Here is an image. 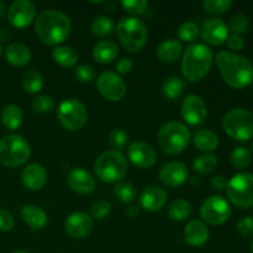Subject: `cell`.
Instances as JSON below:
<instances>
[{
  "instance_id": "d6986e66",
  "label": "cell",
  "mask_w": 253,
  "mask_h": 253,
  "mask_svg": "<svg viewBox=\"0 0 253 253\" xmlns=\"http://www.w3.org/2000/svg\"><path fill=\"white\" fill-rule=\"evenodd\" d=\"M67 184L74 193L88 195L95 190V179L93 175L82 168L71 170L67 175Z\"/></svg>"
},
{
  "instance_id": "8fae6325",
  "label": "cell",
  "mask_w": 253,
  "mask_h": 253,
  "mask_svg": "<svg viewBox=\"0 0 253 253\" xmlns=\"http://www.w3.org/2000/svg\"><path fill=\"white\" fill-rule=\"evenodd\" d=\"M231 208L229 202L220 195H211L204 200L200 208V216L209 225H221L229 220Z\"/></svg>"
},
{
  "instance_id": "f5cc1de1",
  "label": "cell",
  "mask_w": 253,
  "mask_h": 253,
  "mask_svg": "<svg viewBox=\"0 0 253 253\" xmlns=\"http://www.w3.org/2000/svg\"><path fill=\"white\" fill-rule=\"evenodd\" d=\"M14 253H30V252L24 251V250H21V251H16V252H14Z\"/></svg>"
},
{
  "instance_id": "8d00e7d4",
  "label": "cell",
  "mask_w": 253,
  "mask_h": 253,
  "mask_svg": "<svg viewBox=\"0 0 253 253\" xmlns=\"http://www.w3.org/2000/svg\"><path fill=\"white\" fill-rule=\"evenodd\" d=\"M232 6L231 0H205L203 1V7L208 14L221 15L225 14Z\"/></svg>"
},
{
  "instance_id": "db71d44e",
  "label": "cell",
  "mask_w": 253,
  "mask_h": 253,
  "mask_svg": "<svg viewBox=\"0 0 253 253\" xmlns=\"http://www.w3.org/2000/svg\"><path fill=\"white\" fill-rule=\"evenodd\" d=\"M251 252L253 253V240H252V242H251Z\"/></svg>"
},
{
  "instance_id": "f6af8a7d",
  "label": "cell",
  "mask_w": 253,
  "mask_h": 253,
  "mask_svg": "<svg viewBox=\"0 0 253 253\" xmlns=\"http://www.w3.org/2000/svg\"><path fill=\"white\" fill-rule=\"evenodd\" d=\"M236 230L242 237H252L253 236V217L245 216L237 222Z\"/></svg>"
},
{
  "instance_id": "f1b7e54d",
  "label": "cell",
  "mask_w": 253,
  "mask_h": 253,
  "mask_svg": "<svg viewBox=\"0 0 253 253\" xmlns=\"http://www.w3.org/2000/svg\"><path fill=\"white\" fill-rule=\"evenodd\" d=\"M52 58L54 59L57 64H59L61 67L64 68H72L77 64L78 62V53L76 52V49H73L69 46H61L56 47V48L52 51Z\"/></svg>"
},
{
  "instance_id": "ac0fdd59",
  "label": "cell",
  "mask_w": 253,
  "mask_h": 253,
  "mask_svg": "<svg viewBox=\"0 0 253 253\" xmlns=\"http://www.w3.org/2000/svg\"><path fill=\"white\" fill-rule=\"evenodd\" d=\"M188 168L182 162H169L163 166L160 170V180L169 188L182 185L188 179Z\"/></svg>"
},
{
  "instance_id": "f907efd6",
  "label": "cell",
  "mask_w": 253,
  "mask_h": 253,
  "mask_svg": "<svg viewBox=\"0 0 253 253\" xmlns=\"http://www.w3.org/2000/svg\"><path fill=\"white\" fill-rule=\"evenodd\" d=\"M125 215L128 217V219H135L140 215V209L138 207H135V205H131L127 209L125 210Z\"/></svg>"
},
{
  "instance_id": "484cf974",
  "label": "cell",
  "mask_w": 253,
  "mask_h": 253,
  "mask_svg": "<svg viewBox=\"0 0 253 253\" xmlns=\"http://www.w3.org/2000/svg\"><path fill=\"white\" fill-rule=\"evenodd\" d=\"M119 47L114 41H100L94 46L93 57L98 63L109 64L118 57Z\"/></svg>"
},
{
  "instance_id": "5bb4252c",
  "label": "cell",
  "mask_w": 253,
  "mask_h": 253,
  "mask_svg": "<svg viewBox=\"0 0 253 253\" xmlns=\"http://www.w3.org/2000/svg\"><path fill=\"white\" fill-rule=\"evenodd\" d=\"M180 113L187 124L192 126L200 125L204 123L208 116L207 104L200 96L193 94L183 100Z\"/></svg>"
},
{
  "instance_id": "9f6ffc18",
  "label": "cell",
  "mask_w": 253,
  "mask_h": 253,
  "mask_svg": "<svg viewBox=\"0 0 253 253\" xmlns=\"http://www.w3.org/2000/svg\"><path fill=\"white\" fill-rule=\"evenodd\" d=\"M252 151H253V143H252Z\"/></svg>"
},
{
  "instance_id": "30bf717a",
  "label": "cell",
  "mask_w": 253,
  "mask_h": 253,
  "mask_svg": "<svg viewBox=\"0 0 253 253\" xmlns=\"http://www.w3.org/2000/svg\"><path fill=\"white\" fill-rule=\"evenodd\" d=\"M57 118L64 128L69 131H78L86 124L88 110L82 101L77 99H67L58 105Z\"/></svg>"
},
{
  "instance_id": "277c9868",
  "label": "cell",
  "mask_w": 253,
  "mask_h": 253,
  "mask_svg": "<svg viewBox=\"0 0 253 253\" xmlns=\"http://www.w3.org/2000/svg\"><path fill=\"white\" fill-rule=\"evenodd\" d=\"M157 141L166 155H179L187 148L190 141L189 128L179 121H169L161 127Z\"/></svg>"
},
{
  "instance_id": "b9f144b4",
  "label": "cell",
  "mask_w": 253,
  "mask_h": 253,
  "mask_svg": "<svg viewBox=\"0 0 253 253\" xmlns=\"http://www.w3.org/2000/svg\"><path fill=\"white\" fill-rule=\"evenodd\" d=\"M32 108L39 114L49 113L54 108V101L49 95H39L32 100Z\"/></svg>"
},
{
  "instance_id": "7a4b0ae2",
  "label": "cell",
  "mask_w": 253,
  "mask_h": 253,
  "mask_svg": "<svg viewBox=\"0 0 253 253\" xmlns=\"http://www.w3.org/2000/svg\"><path fill=\"white\" fill-rule=\"evenodd\" d=\"M72 22L64 12L46 10L35 19V31L43 43L56 46L68 39Z\"/></svg>"
},
{
  "instance_id": "8992f818",
  "label": "cell",
  "mask_w": 253,
  "mask_h": 253,
  "mask_svg": "<svg viewBox=\"0 0 253 253\" xmlns=\"http://www.w3.org/2000/svg\"><path fill=\"white\" fill-rule=\"evenodd\" d=\"M116 36L127 51L138 52L147 42V27L140 19L123 17L116 25Z\"/></svg>"
},
{
  "instance_id": "c3c4849f",
  "label": "cell",
  "mask_w": 253,
  "mask_h": 253,
  "mask_svg": "<svg viewBox=\"0 0 253 253\" xmlns=\"http://www.w3.org/2000/svg\"><path fill=\"white\" fill-rule=\"evenodd\" d=\"M132 67H133L132 59L126 58L125 57V58L120 59V61L118 62V64H116V71L121 74H126L132 69Z\"/></svg>"
},
{
  "instance_id": "816d5d0a",
  "label": "cell",
  "mask_w": 253,
  "mask_h": 253,
  "mask_svg": "<svg viewBox=\"0 0 253 253\" xmlns=\"http://www.w3.org/2000/svg\"><path fill=\"white\" fill-rule=\"evenodd\" d=\"M5 10H6V6H5V2L0 0V17L5 14Z\"/></svg>"
},
{
  "instance_id": "9c48e42d",
  "label": "cell",
  "mask_w": 253,
  "mask_h": 253,
  "mask_svg": "<svg viewBox=\"0 0 253 253\" xmlns=\"http://www.w3.org/2000/svg\"><path fill=\"white\" fill-rule=\"evenodd\" d=\"M226 194L230 202L237 208L249 209L253 207V174L237 173L227 182Z\"/></svg>"
},
{
  "instance_id": "cb8c5ba5",
  "label": "cell",
  "mask_w": 253,
  "mask_h": 253,
  "mask_svg": "<svg viewBox=\"0 0 253 253\" xmlns=\"http://www.w3.org/2000/svg\"><path fill=\"white\" fill-rule=\"evenodd\" d=\"M5 58L11 66L25 67L31 61V52L22 43H10L5 49Z\"/></svg>"
},
{
  "instance_id": "f546056e",
  "label": "cell",
  "mask_w": 253,
  "mask_h": 253,
  "mask_svg": "<svg viewBox=\"0 0 253 253\" xmlns=\"http://www.w3.org/2000/svg\"><path fill=\"white\" fill-rule=\"evenodd\" d=\"M192 214V205L185 199H177L168 208V215L174 221H184Z\"/></svg>"
},
{
  "instance_id": "7bdbcfd3",
  "label": "cell",
  "mask_w": 253,
  "mask_h": 253,
  "mask_svg": "<svg viewBox=\"0 0 253 253\" xmlns=\"http://www.w3.org/2000/svg\"><path fill=\"white\" fill-rule=\"evenodd\" d=\"M124 10L131 15H141L147 10L148 2L146 0H123Z\"/></svg>"
},
{
  "instance_id": "2e32d148",
  "label": "cell",
  "mask_w": 253,
  "mask_h": 253,
  "mask_svg": "<svg viewBox=\"0 0 253 253\" xmlns=\"http://www.w3.org/2000/svg\"><path fill=\"white\" fill-rule=\"evenodd\" d=\"M94 226L90 215L83 211H77L69 215L64 222V229L67 235L72 239L81 240L88 236Z\"/></svg>"
},
{
  "instance_id": "836d02e7",
  "label": "cell",
  "mask_w": 253,
  "mask_h": 253,
  "mask_svg": "<svg viewBox=\"0 0 253 253\" xmlns=\"http://www.w3.org/2000/svg\"><path fill=\"white\" fill-rule=\"evenodd\" d=\"M183 89H184V83L178 77H170L167 81L163 82V95L167 96L169 100H174V99L179 98L180 94L183 93Z\"/></svg>"
},
{
  "instance_id": "52a82bcc",
  "label": "cell",
  "mask_w": 253,
  "mask_h": 253,
  "mask_svg": "<svg viewBox=\"0 0 253 253\" xmlns=\"http://www.w3.org/2000/svg\"><path fill=\"white\" fill-rule=\"evenodd\" d=\"M31 153L29 142L20 135H7L0 140V163L16 168L27 162Z\"/></svg>"
},
{
  "instance_id": "7402d4cb",
  "label": "cell",
  "mask_w": 253,
  "mask_h": 253,
  "mask_svg": "<svg viewBox=\"0 0 253 253\" xmlns=\"http://www.w3.org/2000/svg\"><path fill=\"white\" fill-rule=\"evenodd\" d=\"M210 232L207 225L199 220H192L188 222L184 230V239L188 245L193 247H202L209 240Z\"/></svg>"
},
{
  "instance_id": "7c38bea8",
  "label": "cell",
  "mask_w": 253,
  "mask_h": 253,
  "mask_svg": "<svg viewBox=\"0 0 253 253\" xmlns=\"http://www.w3.org/2000/svg\"><path fill=\"white\" fill-rule=\"evenodd\" d=\"M96 88L103 98L109 101H120L126 94V84L118 73L105 71L98 77Z\"/></svg>"
},
{
  "instance_id": "e575fe53",
  "label": "cell",
  "mask_w": 253,
  "mask_h": 253,
  "mask_svg": "<svg viewBox=\"0 0 253 253\" xmlns=\"http://www.w3.org/2000/svg\"><path fill=\"white\" fill-rule=\"evenodd\" d=\"M230 161H231L234 167L239 168V169H244V168H247L251 165V152L247 147H236L230 155Z\"/></svg>"
},
{
  "instance_id": "11a10c76",
  "label": "cell",
  "mask_w": 253,
  "mask_h": 253,
  "mask_svg": "<svg viewBox=\"0 0 253 253\" xmlns=\"http://www.w3.org/2000/svg\"><path fill=\"white\" fill-rule=\"evenodd\" d=\"M0 54H1V46H0Z\"/></svg>"
},
{
  "instance_id": "d590c367",
  "label": "cell",
  "mask_w": 253,
  "mask_h": 253,
  "mask_svg": "<svg viewBox=\"0 0 253 253\" xmlns=\"http://www.w3.org/2000/svg\"><path fill=\"white\" fill-rule=\"evenodd\" d=\"M114 193H115L116 198L123 203H132L137 195L136 188L127 182L118 183L116 187L114 188Z\"/></svg>"
},
{
  "instance_id": "44dd1931",
  "label": "cell",
  "mask_w": 253,
  "mask_h": 253,
  "mask_svg": "<svg viewBox=\"0 0 253 253\" xmlns=\"http://www.w3.org/2000/svg\"><path fill=\"white\" fill-rule=\"evenodd\" d=\"M21 180L25 188L32 192H37L46 185L47 172L43 166L39 163H31V165H27L22 170Z\"/></svg>"
},
{
  "instance_id": "4dcf8cb0",
  "label": "cell",
  "mask_w": 253,
  "mask_h": 253,
  "mask_svg": "<svg viewBox=\"0 0 253 253\" xmlns=\"http://www.w3.org/2000/svg\"><path fill=\"white\" fill-rule=\"evenodd\" d=\"M22 88L29 94H37L43 86V79L42 76L37 71H27L25 72L21 79Z\"/></svg>"
},
{
  "instance_id": "4316f807",
  "label": "cell",
  "mask_w": 253,
  "mask_h": 253,
  "mask_svg": "<svg viewBox=\"0 0 253 253\" xmlns=\"http://www.w3.org/2000/svg\"><path fill=\"white\" fill-rule=\"evenodd\" d=\"M193 143L198 150L210 152V151L216 150V147L219 146V137L211 130L200 128L193 136Z\"/></svg>"
},
{
  "instance_id": "1f68e13d",
  "label": "cell",
  "mask_w": 253,
  "mask_h": 253,
  "mask_svg": "<svg viewBox=\"0 0 253 253\" xmlns=\"http://www.w3.org/2000/svg\"><path fill=\"white\" fill-rule=\"evenodd\" d=\"M217 158L212 153H204L197 157L193 162V170L199 174H209L216 168Z\"/></svg>"
},
{
  "instance_id": "3957f363",
  "label": "cell",
  "mask_w": 253,
  "mask_h": 253,
  "mask_svg": "<svg viewBox=\"0 0 253 253\" xmlns=\"http://www.w3.org/2000/svg\"><path fill=\"white\" fill-rule=\"evenodd\" d=\"M211 64V49L204 43H193L187 47L183 54V76L189 82H199L209 73Z\"/></svg>"
},
{
  "instance_id": "5b68a950",
  "label": "cell",
  "mask_w": 253,
  "mask_h": 253,
  "mask_svg": "<svg viewBox=\"0 0 253 253\" xmlns=\"http://www.w3.org/2000/svg\"><path fill=\"white\" fill-rule=\"evenodd\" d=\"M94 170L101 182L116 183L127 173V160L119 151H106L95 160Z\"/></svg>"
},
{
  "instance_id": "e0dca14e",
  "label": "cell",
  "mask_w": 253,
  "mask_h": 253,
  "mask_svg": "<svg viewBox=\"0 0 253 253\" xmlns=\"http://www.w3.org/2000/svg\"><path fill=\"white\" fill-rule=\"evenodd\" d=\"M200 35L207 43L219 46L229 37V27L221 19H209L203 22Z\"/></svg>"
},
{
  "instance_id": "681fc988",
  "label": "cell",
  "mask_w": 253,
  "mask_h": 253,
  "mask_svg": "<svg viewBox=\"0 0 253 253\" xmlns=\"http://www.w3.org/2000/svg\"><path fill=\"white\" fill-rule=\"evenodd\" d=\"M210 184H211V187L214 188L215 190H222L226 189L227 180L226 178L222 177V175H215V177H212L211 180H210Z\"/></svg>"
},
{
  "instance_id": "83f0119b",
  "label": "cell",
  "mask_w": 253,
  "mask_h": 253,
  "mask_svg": "<svg viewBox=\"0 0 253 253\" xmlns=\"http://www.w3.org/2000/svg\"><path fill=\"white\" fill-rule=\"evenodd\" d=\"M24 120V114L20 106L15 104H9L1 111V123L7 130H17Z\"/></svg>"
},
{
  "instance_id": "6da1fadb",
  "label": "cell",
  "mask_w": 253,
  "mask_h": 253,
  "mask_svg": "<svg viewBox=\"0 0 253 253\" xmlns=\"http://www.w3.org/2000/svg\"><path fill=\"white\" fill-rule=\"evenodd\" d=\"M215 61L222 79L231 88L244 89L253 82V64L245 56L221 51Z\"/></svg>"
},
{
  "instance_id": "603a6c76",
  "label": "cell",
  "mask_w": 253,
  "mask_h": 253,
  "mask_svg": "<svg viewBox=\"0 0 253 253\" xmlns=\"http://www.w3.org/2000/svg\"><path fill=\"white\" fill-rule=\"evenodd\" d=\"M21 217L32 231L42 230L47 225V214L36 205H25L21 209Z\"/></svg>"
},
{
  "instance_id": "ee69618b",
  "label": "cell",
  "mask_w": 253,
  "mask_h": 253,
  "mask_svg": "<svg viewBox=\"0 0 253 253\" xmlns=\"http://www.w3.org/2000/svg\"><path fill=\"white\" fill-rule=\"evenodd\" d=\"M76 77L79 82L82 83H90L91 81L95 77V72H94V68L89 64H82V66H78L76 68Z\"/></svg>"
},
{
  "instance_id": "60d3db41",
  "label": "cell",
  "mask_w": 253,
  "mask_h": 253,
  "mask_svg": "<svg viewBox=\"0 0 253 253\" xmlns=\"http://www.w3.org/2000/svg\"><path fill=\"white\" fill-rule=\"evenodd\" d=\"M250 25V20L246 15L242 14H236L231 17L230 20V30L234 32V35H240L241 36L242 34L247 31Z\"/></svg>"
},
{
  "instance_id": "ba28073f",
  "label": "cell",
  "mask_w": 253,
  "mask_h": 253,
  "mask_svg": "<svg viewBox=\"0 0 253 253\" xmlns=\"http://www.w3.org/2000/svg\"><path fill=\"white\" fill-rule=\"evenodd\" d=\"M222 127L230 137L237 141H249L253 137V113L242 108L232 109L225 114Z\"/></svg>"
},
{
  "instance_id": "d6a6232c",
  "label": "cell",
  "mask_w": 253,
  "mask_h": 253,
  "mask_svg": "<svg viewBox=\"0 0 253 253\" xmlns=\"http://www.w3.org/2000/svg\"><path fill=\"white\" fill-rule=\"evenodd\" d=\"M114 27H115V22L109 16L95 17L90 25L91 32L98 37H105L110 35Z\"/></svg>"
},
{
  "instance_id": "ab89813d",
  "label": "cell",
  "mask_w": 253,
  "mask_h": 253,
  "mask_svg": "<svg viewBox=\"0 0 253 253\" xmlns=\"http://www.w3.org/2000/svg\"><path fill=\"white\" fill-rule=\"evenodd\" d=\"M111 211V205L110 203L106 202V200H96L95 203H93L90 207V216L91 219L96 220H103L110 214Z\"/></svg>"
},
{
  "instance_id": "d4e9b609",
  "label": "cell",
  "mask_w": 253,
  "mask_h": 253,
  "mask_svg": "<svg viewBox=\"0 0 253 253\" xmlns=\"http://www.w3.org/2000/svg\"><path fill=\"white\" fill-rule=\"evenodd\" d=\"M183 52V46L178 40L169 39L163 41L157 48V58L163 63H173L178 61Z\"/></svg>"
},
{
  "instance_id": "ffe728a7",
  "label": "cell",
  "mask_w": 253,
  "mask_h": 253,
  "mask_svg": "<svg viewBox=\"0 0 253 253\" xmlns=\"http://www.w3.org/2000/svg\"><path fill=\"white\" fill-rule=\"evenodd\" d=\"M167 198L168 194L165 188L160 187V185H150L143 189L142 194H141V207L150 212L158 211L166 205Z\"/></svg>"
},
{
  "instance_id": "f35d334b",
  "label": "cell",
  "mask_w": 253,
  "mask_h": 253,
  "mask_svg": "<svg viewBox=\"0 0 253 253\" xmlns=\"http://www.w3.org/2000/svg\"><path fill=\"white\" fill-rule=\"evenodd\" d=\"M128 141V135L124 128H114L109 135V145L114 148V151L123 150Z\"/></svg>"
},
{
  "instance_id": "9a60e30c",
  "label": "cell",
  "mask_w": 253,
  "mask_h": 253,
  "mask_svg": "<svg viewBox=\"0 0 253 253\" xmlns=\"http://www.w3.org/2000/svg\"><path fill=\"white\" fill-rule=\"evenodd\" d=\"M128 160L141 169L151 168L157 161V153L153 147L143 141H135L127 148Z\"/></svg>"
},
{
  "instance_id": "bcb514c9",
  "label": "cell",
  "mask_w": 253,
  "mask_h": 253,
  "mask_svg": "<svg viewBox=\"0 0 253 253\" xmlns=\"http://www.w3.org/2000/svg\"><path fill=\"white\" fill-rule=\"evenodd\" d=\"M14 227V217L7 210L0 209V231L7 232Z\"/></svg>"
},
{
  "instance_id": "7dc6e473",
  "label": "cell",
  "mask_w": 253,
  "mask_h": 253,
  "mask_svg": "<svg viewBox=\"0 0 253 253\" xmlns=\"http://www.w3.org/2000/svg\"><path fill=\"white\" fill-rule=\"evenodd\" d=\"M227 46L230 47L234 51H240V49L244 48L245 46V40L244 37L240 36V35H234L232 34L231 36L227 37Z\"/></svg>"
},
{
  "instance_id": "4fadbf2b",
  "label": "cell",
  "mask_w": 253,
  "mask_h": 253,
  "mask_svg": "<svg viewBox=\"0 0 253 253\" xmlns=\"http://www.w3.org/2000/svg\"><path fill=\"white\" fill-rule=\"evenodd\" d=\"M36 19V7L29 0H16L7 10V20L16 29H25Z\"/></svg>"
},
{
  "instance_id": "74e56055",
  "label": "cell",
  "mask_w": 253,
  "mask_h": 253,
  "mask_svg": "<svg viewBox=\"0 0 253 253\" xmlns=\"http://www.w3.org/2000/svg\"><path fill=\"white\" fill-rule=\"evenodd\" d=\"M200 34V29L195 22H184L178 29V37L184 42H193L198 39Z\"/></svg>"
}]
</instances>
